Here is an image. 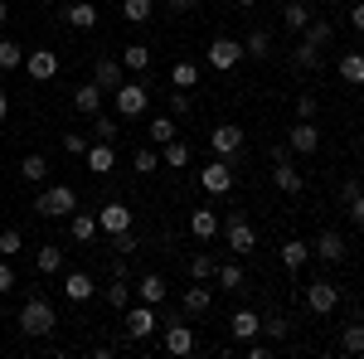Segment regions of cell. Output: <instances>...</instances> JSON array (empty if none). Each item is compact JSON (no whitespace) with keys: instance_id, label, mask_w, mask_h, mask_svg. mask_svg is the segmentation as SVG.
Masks as SVG:
<instances>
[{"instance_id":"1","label":"cell","mask_w":364,"mask_h":359,"mask_svg":"<svg viewBox=\"0 0 364 359\" xmlns=\"http://www.w3.org/2000/svg\"><path fill=\"white\" fill-rule=\"evenodd\" d=\"M78 209V190L73 185H49V190H39V199H34V214L39 219H68Z\"/></svg>"},{"instance_id":"2","label":"cell","mask_w":364,"mask_h":359,"mask_svg":"<svg viewBox=\"0 0 364 359\" xmlns=\"http://www.w3.org/2000/svg\"><path fill=\"white\" fill-rule=\"evenodd\" d=\"M58 326V316H54V306L44 301V296H29L25 306H20V331L34 335V340H44V335H54Z\"/></svg>"},{"instance_id":"3","label":"cell","mask_w":364,"mask_h":359,"mask_svg":"<svg viewBox=\"0 0 364 359\" xmlns=\"http://www.w3.org/2000/svg\"><path fill=\"white\" fill-rule=\"evenodd\" d=\"M112 97H117V117H127V122L132 117H146V107H151V87L141 83V78H127Z\"/></svg>"},{"instance_id":"4","label":"cell","mask_w":364,"mask_h":359,"mask_svg":"<svg viewBox=\"0 0 364 359\" xmlns=\"http://www.w3.org/2000/svg\"><path fill=\"white\" fill-rule=\"evenodd\" d=\"M166 355H195V326L185 321V311L180 316H166Z\"/></svg>"},{"instance_id":"5","label":"cell","mask_w":364,"mask_h":359,"mask_svg":"<svg viewBox=\"0 0 364 359\" xmlns=\"http://www.w3.org/2000/svg\"><path fill=\"white\" fill-rule=\"evenodd\" d=\"M336 306H340V286L331 282V277H316V282L306 286V311L311 316H331Z\"/></svg>"},{"instance_id":"6","label":"cell","mask_w":364,"mask_h":359,"mask_svg":"<svg viewBox=\"0 0 364 359\" xmlns=\"http://www.w3.org/2000/svg\"><path fill=\"white\" fill-rule=\"evenodd\" d=\"M219 233H224V243L233 248V257H238V252H252V248H257V233H252V223L243 219V214H228Z\"/></svg>"},{"instance_id":"7","label":"cell","mask_w":364,"mask_h":359,"mask_svg":"<svg viewBox=\"0 0 364 359\" xmlns=\"http://www.w3.org/2000/svg\"><path fill=\"white\" fill-rule=\"evenodd\" d=\"M204 63H209V68H219V73H228V68H238V63H243V44L219 34V39L204 49Z\"/></svg>"},{"instance_id":"8","label":"cell","mask_w":364,"mask_h":359,"mask_svg":"<svg viewBox=\"0 0 364 359\" xmlns=\"http://www.w3.org/2000/svg\"><path fill=\"white\" fill-rule=\"evenodd\" d=\"M92 83L102 87V92H117V87L127 83V68H122V58L97 54V58H92Z\"/></svg>"},{"instance_id":"9","label":"cell","mask_w":364,"mask_h":359,"mask_svg":"<svg viewBox=\"0 0 364 359\" xmlns=\"http://www.w3.org/2000/svg\"><path fill=\"white\" fill-rule=\"evenodd\" d=\"M345 252H350V243H345V233H340V228H326V233L311 243V257H321V262H331V267L345 262Z\"/></svg>"},{"instance_id":"10","label":"cell","mask_w":364,"mask_h":359,"mask_svg":"<svg viewBox=\"0 0 364 359\" xmlns=\"http://www.w3.org/2000/svg\"><path fill=\"white\" fill-rule=\"evenodd\" d=\"M199 185H204V194H228V190H233V166H228L224 156L209 161V166L199 170Z\"/></svg>"},{"instance_id":"11","label":"cell","mask_w":364,"mask_h":359,"mask_svg":"<svg viewBox=\"0 0 364 359\" xmlns=\"http://www.w3.org/2000/svg\"><path fill=\"white\" fill-rule=\"evenodd\" d=\"M209 146H214V156H224V161H233V156L243 151V127H233V122H224V127H214V132H209Z\"/></svg>"},{"instance_id":"12","label":"cell","mask_w":364,"mask_h":359,"mask_svg":"<svg viewBox=\"0 0 364 359\" xmlns=\"http://www.w3.org/2000/svg\"><path fill=\"white\" fill-rule=\"evenodd\" d=\"M25 73L34 78V83H54L58 78V54L54 49H34V54H25Z\"/></svg>"},{"instance_id":"13","label":"cell","mask_w":364,"mask_h":359,"mask_svg":"<svg viewBox=\"0 0 364 359\" xmlns=\"http://www.w3.org/2000/svg\"><path fill=\"white\" fill-rule=\"evenodd\" d=\"M219 228H224V223H219V214H214L209 204L190 209V233H195L199 243H214V238H219Z\"/></svg>"},{"instance_id":"14","label":"cell","mask_w":364,"mask_h":359,"mask_svg":"<svg viewBox=\"0 0 364 359\" xmlns=\"http://www.w3.org/2000/svg\"><path fill=\"white\" fill-rule=\"evenodd\" d=\"M97 228H102V233H122V228H132V209H127L122 199H107V204L97 209Z\"/></svg>"},{"instance_id":"15","label":"cell","mask_w":364,"mask_h":359,"mask_svg":"<svg viewBox=\"0 0 364 359\" xmlns=\"http://www.w3.org/2000/svg\"><path fill=\"white\" fill-rule=\"evenodd\" d=\"M151 331H156V306H146V301L127 306V335L132 340H146Z\"/></svg>"},{"instance_id":"16","label":"cell","mask_w":364,"mask_h":359,"mask_svg":"<svg viewBox=\"0 0 364 359\" xmlns=\"http://www.w3.org/2000/svg\"><path fill=\"white\" fill-rule=\"evenodd\" d=\"M209 306H214V291H209L204 282H190V286H185V296H180V311L199 321V316H209Z\"/></svg>"},{"instance_id":"17","label":"cell","mask_w":364,"mask_h":359,"mask_svg":"<svg viewBox=\"0 0 364 359\" xmlns=\"http://www.w3.org/2000/svg\"><path fill=\"white\" fill-rule=\"evenodd\" d=\"M83 166L92 170V175H112V170H117L112 141H92V146H87V156H83Z\"/></svg>"},{"instance_id":"18","label":"cell","mask_w":364,"mask_h":359,"mask_svg":"<svg viewBox=\"0 0 364 359\" xmlns=\"http://www.w3.org/2000/svg\"><path fill=\"white\" fill-rule=\"evenodd\" d=\"M228 326H233V340H238V345H248V340H257V335H262V316H257V311H248V306H238Z\"/></svg>"},{"instance_id":"19","label":"cell","mask_w":364,"mask_h":359,"mask_svg":"<svg viewBox=\"0 0 364 359\" xmlns=\"http://www.w3.org/2000/svg\"><path fill=\"white\" fill-rule=\"evenodd\" d=\"M63 296H68L73 306H83V301L97 296V282H92L87 272H63Z\"/></svg>"},{"instance_id":"20","label":"cell","mask_w":364,"mask_h":359,"mask_svg":"<svg viewBox=\"0 0 364 359\" xmlns=\"http://www.w3.org/2000/svg\"><path fill=\"white\" fill-rule=\"evenodd\" d=\"M287 146H291L296 156H316V146H321V132H316V122H296V127L287 132Z\"/></svg>"},{"instance_id":"21","label":"cell","mask_w":364,"mask_h":359,"mask_svg":"<svg viewBox=\"0 0 364 359\" xmlns=\"http://www.w3.org/2000/svg\"><path fill=\"white\" fill-rule=\"evenodd\" d=\"M63 25L92 29L97 25V0H68V5H63Z\"/></svg>"},{"instance_id":"22","label":"cell","mask_w":364,"mask_h":359,"mask_svg":"<svg viewBox=\"0 0 364 359\" xmlns=\"http://www.w3.org/2000/svg\"><path fill=\"white\" fill-rule=\"evenodd\" d=\"M102 97H107V92H102L97 83H78L73 87V107H78V117H97V112H102Z\"/></svg>"},{"instance_id":"23","label":"cell","mask_w":364,"mask_h":359,"mask_svg":"<svg viewBox=\"0 0 364 359\" xmlns=\"http://www.w3.org/2000/svg\"><path fill=\"white\" fill-rule=\"evenodd\" d=\"M97 233H102V228H97V214H83V209L68 214V238H73V243H92Z\"/></svg>"},{"instance_id":"24","label":"cell","mask_w":364,"mask_h":359,"mask_svg":"<svg viewBox=\"0 0 364 359\" xmlns=\"http://www.w3.org/2000/svg\"><path fill=\"white\" fill-rule=\"evenodd\" d=\"M272 185H277L282 194H301V170L291 166V156H287V161H272Z\"/></svg>"},{"instance_id":"25","label":"cell","mask_w":364,"mask_h":359,"mask_svg":"<svg viewBox=\"0 0 364 359\" xmlns=\"http://www.w3.org/2000/svg\"><path fill=\"white\" fill-rule=\"evenodd\" d=\"M102 301L112 306V311H127L132 306V282H127V272H112V282L102 286Z\"/></svg>"},{"instance_id":"26","label":"cell","mask_w":364,"mask_h":359,"mask_svg":"<svg viewBox=\"0 0 364 359\" xmlns=\"http://www.w3.org/2000/svg\"><path fill=\"white\" fill-rule=\"evenodd\" d=\"M306 262H311V243L306 238H287V243H282V267H287V272H301Z\"/></svg>"},{"instance_id":"27","label":"cell","mask_w":364,"mask_h":359,"mask_svg":"<svg viewBox=\"0 0 364 359\" xmlns=\"http://www.w3.org/2000/svg\"><path fill=\"white\" fill-rule=\"evenodd\" d=\"M166 291H170V286H166V277H161V272H146L136 282V296L146 306H161V301H166Z\"/></svg>"},{"instance_id":"28","label":"cell","mask_w":364,"mask_h":359,"mask_svg":"<svg viewBox=\"0 0 364 359\" xmlns=\"http://www.w3.org/2000/svg\"><path fill=\"white\" fill-rule=\"evenodd\" d=\"M336 73L350 87H364V54H355V49H350V54H340L336 58Z\"/></svg>"},{"instance_id":"29","label":"cell","mask_w":364,"mask_h":359,"mask_svg":"<svg viewBox=\"0 0 364 359\" xmlns=\"http://www.w3.org/2000/svg\"><path fill=\"white\" fill-rule=\"evenodd\" d=\"M282 25L291 29V34H301V29L311 25V5H301V0H287V5H282Z\"/></svg>"},{"instance_id":"30","label":"cell","mask_w":364,"mask_h":359,"mask_svg":"<svg viewBox=\"0 0 364 359\" xmlns=\"http://www.w3.org/2000/svg\"><path fill=\"white\" fill-rule=\"evenodd\" d=\"M301 39H306V44H316V49H331V39H336V25H331V20H316V15H311V25L301 29Z\"/></svg>"},{"instance_id":"31","label":"cell","mask_w":364,"mask_h":359,"mask_svg":"<svg viewBox=\"0 0 364 359\" xmlns=\"http://www.w3.org/2000/svg\"><path fill=\"white\" fill-rule=\"evenodd\" d=\"M117 58H122L127 73H146V68H151V49H146V44H127Z\"/></svg>"},{"instance_id":"32","label":"cell","mask_w":364,"mask_h":359,"mask_svg":"<svg viewBox=\"0 0 364 359\" xmlns=\"http://www.w3.org/2000/svg\"><path fill=\"white\" fill-rule=\"evenodd\" d=\"M214 282H219L224 291H243V286H248V272H243L238 262H219V272H214Z\"/></svg>"},{"instance_id":"33","label":"cell","mask_w":364,"mask_h":359,"mask_svg":"<svg viewBox=\"0 0 364 359\" xmlns=\"http://www.w3.org/2000/svg\"><path fill=\"white\" fill-rule=\"evenodd\" d=\"M34 267H39L44 277H58V272H63V248H54V243H44V248L34 252Z\"/></svg>"},{"instance_id":"34","label":"cell","mask_w":364,"mask_h":359,"mask_svg":"<svg viewBox=\"0 0 364 359\" xmlns=\"http://www.w3.org/2000/svg\"><path fill=\"white\" fill-rule=\"evenodd\" d=\"M243 58H272V34L267 29H252L243 39Z\"/></svg>"},{"instance_id":"35","label":"cell","mask_w":364,"mask_h":359,"mask_svg":"<svg viewBox=\"0 0 364 359\" xmlns=\"http://www.w3.org/2000/svg\"><path fill=\"white\" fill-rule=\"evenodd\" d=\"M161 166H170V170H185V166H190V146H185L180 136L170 141V146H161Z\"/></svg>"},{"instance_id":"36","label":"cell","mask_w":364,"mask_h":359,"mask_svg":"<svg viewBox=\"0 0 364 359\" xmlns=\"http://www.w3.org/2000/svg\"><path fill=\"white\" fill-rule=\"evenodd\" d=\"M170 83H175V87H185V92H190V87H199V63L180 58V63L170 68Z\"/></svg>"},{"instance_id":"37","label":"cell","mask_w":364,"mask_h":359,"mask_svg":"<svg viewBox=\"0 0 364 359\" xmlns=\"http://www.w3.org/2000/svg\"><path fill=\"white\" fill-rule=\"evenodd\" d=\"M20 180H29V185H39V180H49V161L34 151V156H25L20 161Z\"/></svg>"},{"instance_id":"38","label":"cell","mask_w":364,"mask_h":359,"mask_svg":"<svg viewBox=\"0 0 364 359\" xmlns=\"http://www.w3.org/2000/svg\"><path fill=\"white\" fill-rule=\"evenodd\" d=\"M340 350H345V355H364V321H350V326L340 331Z\"/></svg>"},{"instance_id":"39","label":"cell","mask_w":364,"mask_h":359,"mask_svg":"<svg viewBox=\"0 0 364 359\" xmlns=\"http://www.w3.org/2000/svg\"><path fill=\"white\" fill-rule=\"evenodd\" d=\"M156 15V0H122V20H132V25H146Z\"/></svg>"},{"instance_id":"40","label":"cell","mask_w":364,"mask_h":359,"mask_svg":"<svg viewBox=\"0 0 364 359\" xmlns=\"http://www.w3.org/2000/svg\"><path fill=\"white\" fill-rule=\"evenodd\" d=\"M132 170H136V175H156V170H161V151H156V146H141L136 156H132Z\"/></svg>"},{"instance_id":"41","label":"cell","mask_w":364,"mask_h":359,"mask_svg":"<svg viewBox=\"0 0 364 359\" xmlns=\"http://www.w3.org/2000/svg\"><path fill=\"white\" fill-rule=\"evenodd\" d=\"M214 272H219V262L209 252H195L190 257V282H214Z\"/></svg>"},{"instance_id":"42","label":"cell","mask_w":364,"mask_h":359,"mask_svg":"<svg viewBox=\"0 0 364 359\" xmlns=\"http://www.w3.org/2000/svg\"><path fill=\"white\" fill-rule=\"evenodd\" d=\"M58 146H63V156H73V161H83V156H87V146H92V141H87L83 132H63V136H58Z\"/></svg>"},{"instance_id":"43","label":"cell","mask_w":364,"mask_h":359,"mask_svg":"<svg viewBox=\"0 0 364 359\" xmlns=\"http://www.w3.org/2000/svg\"><path fill=\"white\" fill-rule=\"evenodd\" d=\"M291 63H296V68H321V63H326V54H321L316 44H306V39H301V44H296V54H291Z\"/></svg>"},{"instance_id":"44","label":"cell","mask_w":364,"mask_h":359,"mask_svg":"<svg viewBox=\"0 0 364 359\" xmlns=\"http://www.w3.org/2000/svg\"><path fill=\"white\" fill-rule=\"evenodd\" d=\"M175 136H180V132H175V117H156V122H151V141H156V146H170Z\"/></svg>"},{"instance_id":"45","label":"cell","mask_w":364,"mask_h":359,"mask_svg":"<svg viewBox=\"0 0 364 359\" xmlns=\"http://www.w3.org/2000/svg\"><path fill=\"white\" fill-rule=\"evenodd\" d=\"M0 68H25V49L15 39H0Z\"/></svg>"},{"instance_id":"46","label":"cell","mask_w":364,"mask_h":359,"mask_svg":"<svg viewBox=\"0 0 364 359\" xmlns=\"http://www.w3.org/2000/svg\"><path fill=\"white\" fill-rule=\"evenodd\" d=\"M262 331H267V340L277 345V340H287V335H291V321H287V316H267V321H262Z\"/></svg>"},{"instance_id":"47","label":"cell","mask_w":364,"mask_h":359,"mask_svg":"<svg viewBox=\"0 0 364 359\" xmlns=\"http://www.w3.org/2000/svg\"><path fill=\"white\" fill-rule=\"evenodd\" d=\"M190 112H195V97H190L185 87H175V92H170V117H190Z\"/></svg>"},{"instance_id":"48","label":"cell","mask_w":364,"mask_h":359,"mask_svg":"<svg viewBox=\"0 0 364 359\" xmlns=\"http://www.w3.org/2000/svg\"><path fill=\"white\" fill-rule=\"evenodd\" d=\"M92 136H97V141H117V122L107 117V112H97V117H92Z\"/></svg>"},{"instance_id":"49","label":"cell","mask_w":364,"mask_h":359,"mask_svg":"<svg viewBox=\"0 0 364 359\" xmlns=\"http://www.w3.org/2000/svg\"><path fill=\"white\" fill-rule=\"evenodd\" d=\"M316 92H296V122H316Z\"/></svg>"},{"instance_id":"50","label":"cell","mask_w":364,"mask_h":359,"mask_svg":"<svg viewBox=\"0 0 364 359\" xmlns=\"http://www.w3.org/2000/svg\"><path fill=\"white\" fill-rule=\"evenodd\" d=\"M20 248H25V238H20V228H5V233H0V257H15Z\"/></svg>"},{"instance_id":"51","label":"cell","mask_w":364,"mask_h":359,"mask_svg":"<svg viewBox=\"0 0 364 359\" xmlns=\"http://www.w3.org/2000/svg\"><path fill=\"white\" fill-rule=\"evenodd\" d=\"M5 291H15V267H10V257H0V296Z\"/></svg>"},{"instance_id":"52","label":"cell","mask_w":364,"mask_h":359,"mask_svg":"<svg viewBox=\"0 0 364 359\" xmlns=\"http://www.w3.org/2000/svg\"><path fill=\"white\" fill-rule=\"evenodd\" d=\"M112 243H117V252H136V233L122 228V233H112Z\"/></svg>"},{"instance_id":"53","label":"cell","mask_w":364,"mask_h":359,"mask_svg":"<svg viewBox=\"0 0 364 359\" xmlns=\"http://www.w3.org/2000/svg\"><path fill=\"white\" fill-rule=\"evenodd\" d=\"M355 194H364V180H355V175H350V180H345V185H340V199H345V204H350V199H355Z\"/></svg>"},{"instance_id":"54","label":"cell","mask_w":364,"mask_h":359,"mask_svg":"<svg viewBox=\"0 0 364 359\" xmlns=\"http://www.w3.org/2000/svg\"><path fill=\"white\" fill-rule=\"evenodd\" d=\"M350 223H355V228H364V194H355V199H350Z\"/></svg>"},{"instance_id":"55","label":"cell","mask_w":364,"mask_h":359,"mask_svg":"<svg viewBox=\"0 0 364 359\" xmlns=\"http://www.w3.org/2000/svg\"><path fill=\"white\" fill-rule=\"evenodd\" d=\"M272 355V340H267V345H262V340H248V359H267Z\"/></svg>"},{"instance_id":"56","label":"cell","mask_w":364,"mask_h":359,"mask_svg":"<svg viewBox=\"0 0 364 359\" xmlns=\"http://www.w3.org/2000/svg\"><path fill=\"white\" fill-rule=\"evenodd\" d=\"M350 25L364 34V0H360V5H350Z\"/></svg>"},{"instance_id":"57","label":"cell","mask_w":364,"mask_h":359,"mask_svg":"<svg viewBox=\"0 0 364 359\" xmlns=\"http://www.w3.org/2000/svg\"><path fill=\"white\" fill-rule=\"evenodd\" d=\"M166 5H170V10H175V15H185V10H195L199 0H166Z\"/></svg>"},{"instance_id":"58","label":"cell","mask_w":364,"mask_h":359,"mask_svg":"<svg viewBox=\"0 0 364 359\" xmlns=\"http://www.w3.org/2000/svg\"><path fill=\"white\" fill-rule=\"evenodd\" d=\"M10 117V97H5V87H0V122Z\"/></svg>"},{"instance_id":"59","label":"cell","mask_w":364,"mask_h":359,"mask_svg":"<svg viewBox=\"0 0 364 359\" xmlns=\"http://www.w3.org/2000/svg\"><path fill=\"white\" fill-rule=\"evenodd\" d=\"M5 20H10V5H5V0H0V25H5Z\"/></svg>"},{"instance_id":"60","label":"cell","mask_w":364,"mask_h":359,"mask_svg":"<svg viewBox=\"0 0 364 359\" xmlns=\"http://www.w3.org/2000/svg\"><path fill=\"white\" fill-rule=\"evenodd\" d=\"M233 5H238V10H252V5H257V0H233Z\"/></svg>"},{"instance_id":"61","label":"cell","mask_w":364,"mask_h":359,"mask_svg":"<svg viewBox=\"0 0 364 359\" xmlns=\"http://www.w3.org/2000/svg\"><path fill=\"white\" fill-rule=\"evenodd\" d=\"M34 5H44V10H49V5H58V0H34Z\"/></svg>"},{"instance_id":"62","label":"cell","mask_w":364,"mask_h":359,"mask_svg":"<svg viewBox=\"0 0 364 359\" xmlns=\"http://www.w3.org/2000/svg\"><path fill=\"white\" fill-rule=\"evenodd\" d=\"M301 5H321V0H301Z\"/></svg>"}]
</instances>
